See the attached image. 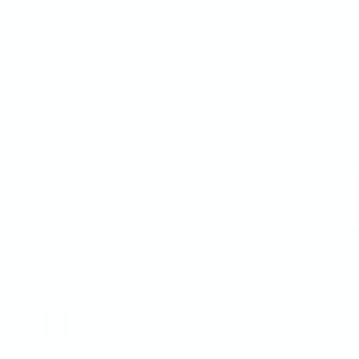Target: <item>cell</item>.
I'll return each mask as SVG.
<instances>
[{"label":"cell","mask_w":359,"mask_h":359,"mask_svg":"<svg viewBox=\"0 0 359 359\" xmlns=\"http://www.w3.org/2000/svg\"><path fill=\"white\" fill-rule=\"evenodd\" d=\"M158 74H162V67H158V53L155 50H144L141 46V50H130L123 57V81H127L130 92H137V95L155 92Z\"/></svg>","instance_id":"cell-1"},{"label":"cell","mask_w":359,"mask_h":359,"mask_svg":"<svg viewBox=\"0 0 359 359\" xmlns=\"http://www.w3.org/2000/svg\"><path fill=\"white\" fill-rule=\"evenodd\" d=\"M292 25L299 39H320L327 29V0H292Z\"/></svg>","instance_id":"cell-2"},{"label":"cell","mask_w":359,"mask_h":359,"mask_svg":"<svg viewBox=\"0 0 359 359\" xmlns=\"http://www.w3.org/2000/svg\"><path fill=\"white\" fill-rule=\"evenodd\" d=\"M236 233L247 236V240H268V236H271V222H268L264 215H247V219H240Z\"/></svg>","instance_id":"cell-3"},{"label":"cell","mask_w":359,"mask_h":359,"mask_svg":"<svg viewBox=\"0 0 359 359\" xmlns=\"http://www.w3.org/2000/svg\"><path fill=\"white\" fill-rule=\"evenodd\" d=\"M155 180H184L187 176V162L184 158H162V162H155Z\"/></svg>","instance_id":"cell-4"},{"label":"cell","mask_w":359,"mask_h":359,"mask_svg":"<svg viewBox=\"0 0 359 359\" xmlns=\"http://www.w3.org/2000/svg\"><path fill=\"white\" fill-rule=\"evenodd\" d=\"M39 317L50 320V324H67V320L74 317V306H71V303H46V306L39 310Z\"/></svg>","instance_id":"cell-5"}]
</instances>
